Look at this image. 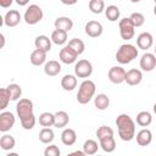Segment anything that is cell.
Segmentation results:
<instances>
[{"mask_svg": "<svg viewBox=\"0 0 156 156\" xmlns=\"http://www.w3.org/2000/svg\"><path fill=\"white\" fill-rule=\"evenodd\" d=\"M16 111L23 129L26 130L33 129L37 123V119L33 112V102L29 99H20V101L16 105Z\"/></svg>", "mask_w": 156, "mask_h": 156, "instance_id": "obj_1", "label": "cell"}, {"mask_svg": "<svg viewBox=\"0 0 156 156\" xmlns=\"http://www.w3.org/2000/svg\"><path fill=\"white\" fill-rule=\"evenodd\" d=\"M118 135L123 141H130L135 136V123L127 113H121L116 118Z\"/></svg>", "mask_w": 156, "mask_h": 156, "instance_id": "obj_2", "label": "cell"}, {"mask_svg": "<svg viewBox=\"0 0 156 156\" xmlns=\"http://www.w3.org/2000/svg\"><path fill=\"white\" fill-rule=\"evenodd\" d=\"M95 90H96L95 83L90 79H84L79 85V89L77 93V101L82 105L88 104L94 98Z\"/></svg>", "mask_w": 156, "mask_h": 156, "instance_id": "obj_3", "label": "cell"}, {"mask_svg": "<svg viewBox=\"0 0 156 156\" xmlns=\"http://www.w3.org/2000/svg\"><path fill=\"white\" fill-rule=\"evenodd\" d=\"M138 56V49L136 46L132 44H123L119 46V49L116 52V60L121 65H127L132 62Z\"/></svg>", "mask_w": 156, "mask_h": 156, "instance_id": "obj_4", "label": "cell"}, {"mask_svg": "<svg viewBox=\"0 0 156 156\" xmlns=\"http://www.w3.org/2000/svg\"><path fill=\"white\" fill-rule=\"evenodd\" d=\"M43 16H44V13H43L41 7L35 4H32L26 10V12L23 15V20L27 24L33 26V24H37L38 22H40L43 20Z\"/></svg>", "mask_w": 156, "mask_h": 156, "instance_id": "obj_5", "label": "cell"}, {"mask_svg": "<svg viewBox=\"0 0 156 156\" xmlns=\"http://www.w3.org/2000/svg\"><path fill=\"white\" fill-rule=\"evenodd\" d=\"M118 28H119L121 38L123 40H130L135 34V27L129 17H124V18L119 20Z\"/></svg>", "mask_w": 156, "mask_h": 156, "instance_id": "obj_6", "label": "cell"}, {"mask_svg": "<svg viewBox=\"0 0 156 156\" xmlns=\"http://www.w3.org/2000/svg\"><path fill=\"white\" fill-rule=\"evenodd\" d=\"M93 73V65L88 60H79L74 65V74L78 78H88Z\"/></svg>", "mask_w": 156, "mask_h": 156, "instance_id": "obj_7", "label": "cell"}, {"mask_svg": "<svg viewBox=\"0 0 156 156\" xmlns=\"http://www.w3.org/2000/svg\"><path fill=\"white\" fill-rule=\"evenodd\" d=\"M15 115L10 111H2L0 113V132L6 133L15 126Z\"/></svg>", "mask_w": 156, "mask_h": 156, "instance_id": "obj_8", "label": "cell"}, {"mask_svg": "<svg viewBox=\"0 0 156 156\" xmlns=\"http://www.w3.org/2000/svg\"><path fill=\"white\" fill-rule=\"evenodd\" d=\"M126 71L123 67L121 66H113L108 69V73H107V77L110 79L111 83L113 84H121L124 82L126 79Z\"/></svg>", "mask_w": 156, "mask_h": 156, "instance_id": "obj_9", "label": "cell"}, {"mask_svg": "<svg viewBox=\"0 0 156 156\" xmlns=\"http://www.w3.org/2000/svg\"><path fill=\"white\" fill-rule=\"evenodd\" d=\"M58 57H60V61L62 63H66V65H71V63H74L77 57H78V54L69 46V45H66L63 46L61 50H60V54H58Z\"/></svg>", "mask_w": 156, "mask_h": 156, "instance_id": "obj_10", "label": "cell"}, {"mask_svg": "<svg viewBox=\"0 0 156 156\" xmlns=\"http://www.w3.org/2000/svg\"><path fill=\"white\" fill-rule=\"evenodd\" d=\"M84 30H85V34L90 38H98L104 32V27L100 22L98 21H89L85 27H84Z\"/></svg>", "mask_w": 156, "mask_h": 156, "instance_id": "obj_11", "label": "cell"}, {"mask_svg": "<svg viewBox=\"0 0 156 156\" xmlns=\"http://www.w3.org/2000/svg\"><path fill=\"white\" fill-rule=\"evenodd\" d=\"M156 67V55L146 52L140 58V68L145 72H151Z\"/></svg>", "mask_w": 156, "mask_h": 156, "instance_id": "obj_12", "label": "cell"}, {"mask_svg": "<svg viewBox=\"0 0 156 156\" xmlns=\"http://www.w3.org/2000/svg\"><path fill=\"white\" fill-rule=\"evenodd\" d=\"M152 44H154V37H152V34L149 33V32H143V33H140V34L138 35V38H136V45H138V48L141 49V50H147V49H150V48L152 46Z\"/></svg>", "mask_w": 156, "mask_h": 156, "instance_id": "obj_13", "label": "cell"}, {"mask_svg": "<svg viewBox=\"0 0 156 156\" xmlns=\"http://www.w3.org/2000/svg\"><path fill=\"white\" fill-rule=\"evenodd\" d=\"M143 80V73L140 69H136V68H132L129 69L127 73H126V79L124 82L128 84V85H138L140 84Z\"/></svg>", "mask_w": 156, "mask_h": 156, "instance_id": "obj_14", "label": "cell"}, {"mask_svg": "<svg viewBox=\"0 0 156 156\" xmlns=\"http://www.w3.org/2000/svg\"><path fill=\"white\" fill-rule=\"evenodd\" d=\"M136 144L139 146H147L152 141V133L147 128H143L136 133Z\"/></svg>", "mask_w": 156, "mask_h": 156, "instance_id": "obj_15", "label": "cell"}, {"mask_svg": "<svg viewBox=\"0 0 156 156\" xmlns=\"http://www.w3.org/2000/svg\"><path fill=\"white\" fill-rule=\"evenodd\" d=\"M21 20H22L21 13L17 10H10L6 12L4 17V24L7 27H16L21 22Z\"/></svg>", "mask_w": 156, "mask_h": 156, "instance_id": "obj_16", "label": "cell"}, {"mask_svg": "<svg viewBox=\"0 0 156 156\" xmlns=\"http://www.w3.org/2000/svg\"><path fill=\"white\" fill-rule=\"evenodd\" d=\"M61 65L58 63V61L55 60H50L48 62H45L44 65V73L49 77H55L61 72Z\"/></svg>", "mask_w": 156, "mask_h": 156, "instance_id": "obj_17", "label": "cell"}, {"mask_svg": "<svg viewBox=\"0 0 156 156\" xmlns=\"http://www.w3.org/2000/svg\"><path fill=\"white\" fill-rule=\"evenodd\" d=\"M54 26H55V29H62L65 32H69L73 28V21L69 17L61 16L55 20Z\"/></svg>", "mask_w": 156, "mask_h": 156, "instance_id": "obj_18", "label": "cell"}, {"mask_svg": "<svg viewBox=\"0 0 156 156\" xmlns=\"http://www.w3.org/2000/svg\"><path fill=\"white\" fill-rule=\"evenodd\" d=\"M61 141L66 146H72L77 141V134L72 128H66L61 133Z\"/></svg>", "mask_w": 156, "mask_h": 156, "instance_id": "obj_19", "label": "cell"}, {"mask_svg": "<svg viewBox=\"0 0 156 156\" xmlns=\"http://www.w3.org/2000/svg\"><path fill=\"white\" fill-rule=\"evenodd\" d=\"M29 60H30V63L33 66H41L46 61V51L40 50V49H35L30 54Z\"/></svg>", "mask_w": 156, "mask_h": 156, "instance_id": "obj_20", "label": "cell"}, {"mask_svg": "<svg viewBox=\"0 0 156 156\" xmlns=\"http://www.w3.org/2000/svg\"><path fill=\"white\" fill-rule=\"evenodd\" d=\"M61 87L66 91H72L77 87V76L74 74H65L61 78Z\"/></svg>", "mask_w": 156, "mask_h": 156, "instance_id": "obj_21", "label": "cell"}, {"mask_svg": "<svg viewBox=\"0 0 156 156\" xmlns=\"http://www.w3.org/2000/svg\"><path fill=\"white\" fill-rule=\"evenodd\" d=\"M34 45L35 49H40L48 52L51 50V38L49 39V37L46 35H38L34 40Z\"/></svg>", "mask_w": 156, "mask_h": 156, "instance_id": "obj_22", "label": "cell"}, {"mask_svg": "<svg viewBox=\"0 0 156 156\" xmlns=\"http://www.w3.org/2000/svg\"><path fill=\"white\" fill-rule=\"evenodd\" d=\"M99 144H100V147L105 152H107V154L113 152L115 149H116V141H115L113 135H110V136H106V138L100 139L99 140Z\"/></svg>", "mask_w": 156, "mask_h": 156, "instance_id": "obj_23", "label": "cell"}, {"mask_svg": "<svg viewBox=\"0 0 156 156\" xmlns=\"http://www.w3.org/2000/svg\"><path fill=\"white\" fill-rule=\"evenodd\" d=\"M94 105H95V107L98 110L105 111L110 106V98L106 94H98L94 98Z\"/></svg>", "mask_w": 156, "mask_h": 156, "instance_id": "obj_24", "label": "cell"}, {"mask_svg": "<svg viewBox=\"0 0 156 156\" xmlns=\"http://www.w3.org/2000/svg\"><path fill=\"white\" fill-rule=\"evenodd\" d=\"M68 122H69V116L66 111H57L55 113V124H54V127L63 128L68 124Z\"/></svg>", "mask_w": 156, "mask_h": 156, "instance_id": "obj_25", "label": "cell"}, {"mask_svg": "<svg viewBox=\"0 0 156 156\" xmlns=\"http://www.w3.org/2000/svg\"><path fill=\"white\" fill-rule=\"evenodd\" d=\"M16 145V140L12 135L10 134H4L1 138H0V147L1 150L4 151H9V150H12Z\"/></svg>", "mask_w": 156, "mask_h": 156, "instance_id": "obj_26", "label": "cell"}, {"mask_svg": "<svg viewBox=\"0 0 156 156\" xmlns=\"http://www.w3.org/2000/svg\"><path fill=\"white\" fill-rule=\"evenodd\" d=\"M51 41L56 45H63L67 41V32L62 29H55L51 33Z\"/></svg>", "mask_w": 156, "mask_h": 156, "instance_id": "obj_27", "label": "cell"}, {"mask_svg": "<svg viewBox=\"0 0 156 156\" xmlns=\"http://www.w3.org/2000/svg\"><path fill=\"white\" fill-rule=\"evenodd\" d=\"M54 138H55V134H54V130L50 127H44L39 132V140L43 144H50V143H52Z\"/></svg>", "mask_w": 156, "mask_h": 156, "instance_id": "obj_28", "label": "cell"}, {"mask_svg": "<svg viewBox=\"0 0 156 156\" xmlns=\"http://www.w3.org/2000/svg\"><path fill=\"white\" fill-rule=\"evenodd\" d=\"M105 16L108 21L111 22H116L117 20H119L121 16V11L116 5H110L105 9Z\"/></svg>", "mask_w": 156, "mask_h": 156, "instance_id": "obj_29", "label": "cell"}, {"mask_svg": "<svg viewBox=\"0 0 156 156\" xmlns=\"http://www.w3.org/2000/svg\"><path fill=\"white\" fill-rule=\"evenodd\" d=\"M151 122H152V116L150 112L141 111L136 115V124H139L140 127H147L151 124Z\"/></svg>", "mask_w": 156, "mask_h": 156, "instance_id": "obj_30", "label": "cell"}, {"mask_svg": "<svg viewBox=\"0 0 156 156\" xmlns=\"http://www.w3.org/2000/svg\"><path fill=\"white\" fill-rule=\"evenodd\" d=\"M39 124L41 127H52L55 124V113L43 112L39 116Z\"/></svg>", "mask_w": 156, "mask_h": 156, "instance_id": "obj_31", "label": "cell"}, {"mask_svg": "<svg viewBox=\"0 0 156 156\" xmlns=\"http://www.w3.org/2000/svg\"><path fill=\"white\" fill-rule=\"evenodd\" d=\"M99 146H100V144H98V141H95L93 139H88L83 144V151L85 152V155H94L98 152Z\"/></svg>", "mask_w": 156, "mask_h": 156, "instance_id": "obj_32", "label": "cell"}, {"mask_svg": "<svg viewBox=\"0 0 156 156\" xmlns=\"http://www.w3.org/2000/svg\"><path fill=\"white\" fill-rule=\"evenodd\" d=\"M105 2L104 0H89V10L93 13H101L102 11H105Z\"/></svg>", "mask_w": 156, "mask_h": 156, "instance_id": "obj_33", "label": "cell"}, {"mask_svg": "<svg viewBox=\"0 0 156 156\" xmlns=\"http://www.w3.org/2000/svg\"><path fill=\"white\" fill-rule=\"evenodd\" d=\"M68 45H69V46H71L78 55L83 54L84 50H85V44H84V41H83L82 39H78V38H73V39H71V40L68 41Z\"/></svg>", "mask_w": 156, "mask_h": 156, "instance_id": "obj_34", "label": "cell"}, {"mask_svg": "<svg viewBox=\"0 0 156 156\" xmlns=\"http://www.w3.org/2000/svg\"><path fill=\"white\" fill-rule=\"evenodd\" d=\"M10 100H11V96H10L9 89L1 88L0 89V110L1 111H4L7 107V105L10 104Z\"/></svg>", "mask_w": 156, "mask_h": 156, "instance_id": "obj_35", "label": "cell"}, {"mask_svg": "<svg viewBox=\"0 0 156 156\" xmlns=\"http://www.w3.org/2000/svg\"><path fill=\"white\" fill-rule=\"evenodd\" d=\"M6 88L9 89V93H10V96H11V100L12 101H16V100H18L21 98V95H22V88L18 84L12 83V84H10Z\"/></svg>", "mask_w": 156, "mask_h": 156, "instance_id": "obj_36", "label": "cell"}, {"mask_svg": "<svg viewBox=\"0 0 156 156\" xmlns=\"http://www.w3.org/2000/svg\"><path fill=\"white\" fill-rule=\"evenodd\" d=\"M110 135H113V129L108 126H100L98 129H96V136L98 139H102V138H106V136H110Z\"/></svg>", "mask_w": 156, "mask_h": 156, "instance_id": "obj_37", "label": "cell"}, {"mask_svg": "<svg viewBox=\"0 0 156 156\" xmlns=\"http://www.w3.org/2000/svg\"><path fill=\"white\" fill-rule=\"evenodd\" d=\"M129 18H130V21L133 22L134 27H141V26L145 23V17H144V15L140 13V12H133V13L129 16Z\"/></svg>", "mask_w": 156, "mask_h": 156, "instance_id": "obj_38", "label": "cell"}, {"mask_svg": "<svg viewBox=\"0 0 156 156\" xmlns=\"http://www.w3.org/2000/svg\"><path fill=\"white\" fill-rule=\"evenodd\" d=\"M60 154H61V151H60L58 146L54 145V144L46 146V149L44 150V155L45 156H60Z\"/></svg>", "mask_w": 156, "mask_h": 156, "instance_id": "obj_39", "label": "cell"}, {"mask_svg": "<svg viewBox=\"0 0 156 156\" xmlns=\"http://www.w3.org/2000/svg\"><path fill=\"white\" fill-rule=\"evenodd\" d=\"M12 2H13V0H0V6L2 9H7L12 5Z\"/></svg>", "mask_w": 156, "mask_h": 156, "instance_id": "obj_40", "label": "cell"}, {"mask_svg": "<svg viewBox=\"0 0 156 156\" xmlns=\"http://www.w3.org/2000/svg\"><path fill=\"white\" fill-rule=\"evenodd\" d=\"M63 5H68V6H71V5H74V4H77V1L78 0H60Z\"/></svg>", "mask_w": 156, "mask_h": 156, "instance_id": "obj_41", "label": "cell"}, {"mask_svg": "<svg viewBox=\"0 0 156 156\" xmlns=\"http://www.w3.org/2000/svg\"><path fill=\"white\" fill-rule=\"evenodd\" d=\"M20 6H26L28 2H29V0H15Z\"/></svg>", "mask_w": 156, "mask_h": 156, "instance_id": "obj_42", "label": "cell"}, {"mask_svg": "<svg viewBox=\"0 0 156 156\" xmlns=\"http://www.w3.org/2000/svg\"><path fill=\"white\" fill-rule=\"evenodd\" d=\"M69 155H78V156H85V152H84V151H73V152H71Z\"/></svg>", "mask_w": 156, "mask_h": 156, "instance_id": "obj_43", "label": "cell"}, {"mask_svg": "<svg viewBox=\"0 0 156 156\" xmlns=\"http://www.w3.org/2000/svg\"><path fill=\"white\" fill-rule=\"evenodd\" d=\"M0 37H1V41H2V43H1V48H2V46H4V44H5V37H4V34H1Z\"/></svg>", "mask_w": 156, "mask_h": 156, "instance_id": "obj_44", "label": "cell"}, {"mask_svg": "<svg viewBox=\"0 0 156 156\" xmlns=\"http://www.w3.org/2000/svg\"><path fill=\"white\" fill-rule=\"evenodd\" d=\"M152 110H154V113L156 115V102L154 104V106H152Z\"/></svg>", "mask_w": 156, "mask_h": 156, "instance_id": "obj_45", "label": "cell"}, {"mask_svg": "<svg viewBox=\"0 0 156 156\" xmlns=\"http://www.w3.org/2000/svg\"><path fill=\"white\" fill-rule=\"evenodd\" d=\"M141 0H130V2H133V4H136V2H140Z\"/></svg>", "mask_w": 156, "mask_h": 156, "instance_id": "obj_46", "label": "cell"}, {"mask_svg": "<svg viewBox=\"0 0 156 156\" xmlns=\"http://www.w3.org/2000/svg\"><path fill=\"white\" fill-rule=\"evenodd\" d=\"M154 15L156 16V4H155V6H154Z\"/></svg>", "mask_w": 156, "mask_h": 156, "instance_id": "obj_47", "label": "cell"}, {"mask_svg": "<svg viewBox=\"0 0 156 156\" xmlns=\"http://www.w3.org/2000/svg\"><path fill=\"white\" fill-rule=\"evenodd\" d=\"M154 51H155V55H156V45H155V49H154Z\"/></svg>", "mask_w": 156, "mask_h": 156, "instance_id": "obj_48", "label": "cell"}, {"mask_svg": "<svg viewBox=\"0 0 156 156\" xmlns=\"http://www.w3.org/2000/svg\"><path fill=\"white\" fill-rule=\"evenodd\" d=\"M154 1H155V4H156V0H154Z\"/></svg>", "mask_w": 156, "mask_h": 156, "instance_id": "obj_49", "label": "cell"}]
</instances>
